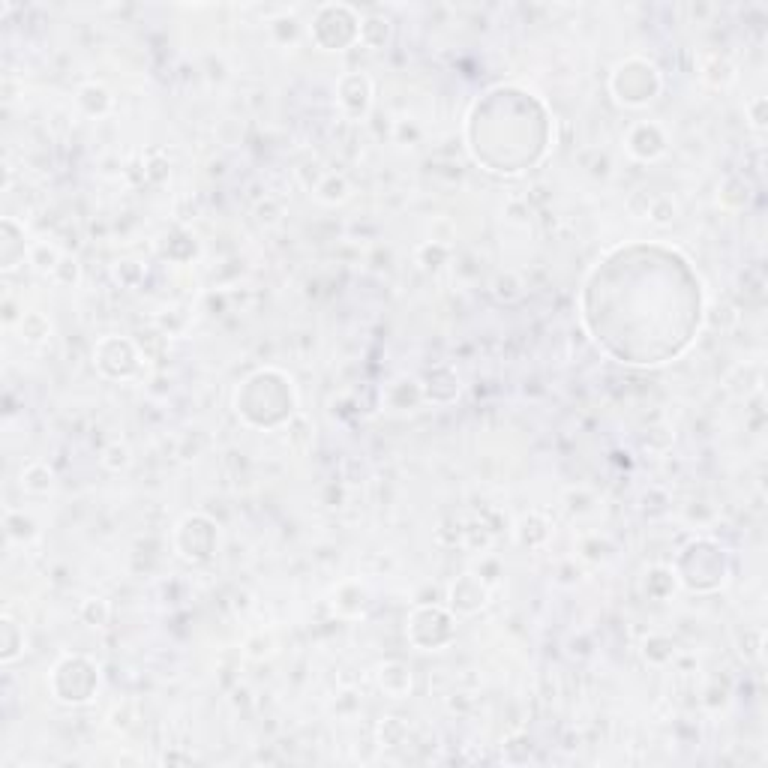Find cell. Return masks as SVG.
Instances as JSON below:
<instances>
[{
  "instance_id": "1",
  "label": "cell",
  "mask_w": 768,
  "mask_h": 768,
  "mask_svg": "<svg viewBox=\"0 0 768 768\" xmlns=\"http://www.w3.org/2000/svg\"><path fill=\"white\" fill-rule=\"evenodd\" d=\"M21 483L33 489V493H45V489L52 486V471H48L45 465H30L28 474H21Z\"/></svg>"
},
{
  "instance_id": "2",
  "label": "cell",
  "mask_w": 768,
  "mask_h": 768,
  "mask_svg": "<svg viewBox=\"0 0 768 768\" xmlns=\"http://www.w3.org/2000/svg\"><path fill=\"white\" fill-rule=\"evenodd\" d=\"M81 615H84V621H87V624L103 627V624L108 621V603H105L103 597H91V600H84V609H81Z\"/></svg>"
},
{
  "instance_id": "3",
  "label": "cell",
  "mask_w": 768,
  "mask_h": 768,
  "mask_svg": "<svg viewBox=\"0 0 768 768\" xmlns=\"http://www.w3.org/2000/svg\"><path fill=\"white\" fill-rule=\"evenodd\" d=\"M118 457H130V453H127V447L115 445V447H108V450H105V465H108V469H118ZM120 462L127 465V459H120Z\"/></svg>"
}]
</instances>
